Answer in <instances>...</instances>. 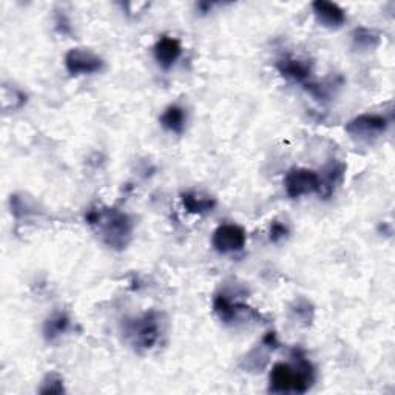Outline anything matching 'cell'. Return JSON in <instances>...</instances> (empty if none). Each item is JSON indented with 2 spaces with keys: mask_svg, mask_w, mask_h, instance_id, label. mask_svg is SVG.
<instances>
[{
  "mask_svg": "<svg viewBox=\"0 0 395 395\" xmlns=\"http://www.w3.org/2000/svg\"><path fill=\"white\" fill-rule=\"evenodd\" d=\"M272 392H306L314 382V370L310 363L300 360L298 366L292 368L286 363H277L270 372Z\"/></svg>",
  "mask_w": 395,
  "mask_h": 395,
  "instance_id": "obj_1",
  "label": "cell"
},
{
  "mask_svg": "<svg viewBox=\"0 0 395 395\" xmlns=\"http://www.w3.org/2000/svg\"><path fill=\"white\" fill-rule=\"evenodd\" d=\"M91 224H101L104 238L109 242L111 247H124L127 238L132 233V223L124 214L119 212H107V214H101V212H90L87 216Z\"/></svg>",
  "mask_w": 395,
  "mask_h": 395,
  "instance_id": "obj_2",
  "label": "cell"
},
{
  "mask_svg": "<svg viewBox=\"0 0 395 395\" xmlns=\"http://www.w3.org/2000/svg\"><path fill=\"white\" fill-rule=\"evenodd\" d=\"M284 187L289 196L300 198L321 190V178L312 170L296 169L287 173Z\"/></svg>",
  "mask_w": 395,
  "mask_h": 395,
  "instance_id": "obj_3",
  "label": "cell"
},
{
  "mask_svg": "<svg viewBox=\"0 0 395 395\" xmlns=\"http://www.w3.org/2000/svg\"><path fill=\"white\" fill-rule=\"evenodd\" d=\"M65 67L70 74H91L102 68V60L93 51L85 48H73L67 53Z\"/></svg>",
  "mask_w": 395,
  "mask_h": 395,
  "instance_id": "obj_4",
  "label": "cell"
},
{
  "mask_svg": "<svg viewBox=\"0 0 395 395\" xmlns=\"http://www.w3.org/2000/svg\"><path fill=\"white\" fill-rule=\"evenodd\" d=\"M246 240V232L240 226L224 224L215 230L212 242L219 254H232L244 247Z\"/></svg>",
  "mask_w": 395,
  "mask_h": 395,
  "instance_id": "obj_5",
  "label": "cell"
},
{
  "mask_svg": "<svg viewBox=\"0 0 395 395\" xmlns=\"http://www.w3.org/2000/svg\"><path fill=\"white\" fill-rule=\"evenodd\" d=\"M133 341L136 346L150 349L158 341L159 337V326L153 315H146L142 320H138L132 328Z\"/></svg>",
  "mask_w": 395,
  "mask_h": 395,
  "instance_id": "obj_6",
  "label": "cell"
},
{
  "mask_svg": "<svg viewBox=\"0 0 395 395\" xmlns=\"http://www.w3.org/2000/svg\"><path fill=\"white\" fill-rule=\"evenodd\" d=\"M387 120L380 115H361L349 123L346 130L355 136H374L386 130Z\"/></svg>",
  "mask_w": 395,
  "mask_h": 395,
  "instance_id": "obj_7",
  "label": "cell"
},
{
  "mask_svg": "<svg viewBox=\"0 0 395 395\" xmlns=\"http://www.w3.org/2000/svg\"><path fill=\"white\" fill-rule=\"evenodd\" d=\"M181 45L173 37H162L155 45V57L164 68H170L181 56Z\"/></svg>",
  "mask_w": 395,
  "mask_h": 395,
  "instance_id": "obj_8",
  "label": "cell"
},
{
  "mask_svg": "<svg viewBox=\"0 0 395 395\" xmlns=\"http://www.w3.org/2000/svg\"><path fill=\"white\" fill-rule=\"evenodd\" d=\"M314 11L318 20L326 27H340L345 24L346 14L338 5L331 2H315Z\"/></svg>",
  "mask_w": 395,
  "mask_h": 395,
  "instance_id": "obj_9",
  "label": "cell"
},
{
  "mask_svg": "<svg viewBox=\"0 0 395 395\" xmlns=\"http://www.w3.org/2000/svg\"><path fill=\"white\" fill-rule=\"evenodd\" d=\"M278 70L286 78H291L296 82L306 81L310 76V65L305 60L298 59H284L278 64Z\"/></svg>",
  "mask_w": 395,
  "mask_h": 395,
  "instance_id": "obj_10",
  "label": "cell"
},
{
  "mask_svg": "<svg viewBox=\"0 0 395 395\" xmlns=\"http://www.w3.org/2000/svg\"><path fill=\"white\" fill-rule=\"evenodd\" d=\"M182 204L192 214H206L215 207V200L201 193H186L182 195Z\"/></svg>",
  "mask_w": 395,
  "mask_h": 395,
  "instance_id": "obj_11",
  "label": "cell"
},
{
  "mask_svg": "<svg viewBox=\"0 0 395 395\" xmlns=\"http://www.w3.org/2000/svg\"><path fill=\"white\" fill-rule=\"evenodd\" d=\"M186 120H187L186 111L184 109L178 107V105H172V107L167 109L164 111V115L161 116V124L167 128V130L174 133H181L184 130Z\"/></svg>",
  "mask_w": 395,
  "mask_h": 395,
  "instance_id": "obj_12",
  "label": "cell"
},
{
  "mask_svg": "<svg viewBox=\"0 0 395 395\" xmlns=\"http://www.w3.org/2000/svg\"><path fill=\"white\" fill-rule=\"evenodd\" d=\"M215 312L223 321L229 323L237 317V306H233V303L226 295H218L215 298Z\"/></svg>",
  "mask_w": 395,
  "mask_h": 395,
  "instance_id": "obj_13",
  "label": "cell"
},
{
  "mask_svg": "<svg viewBox=\"0 0 395 395\" xmlns=\"http://www.w3.org/2000/svg\"><path fill=\"white\" fill-rule=\"evenodd\" d=\"M67 328H68V318L65 315H56L50 318L47 326H45V333H47V337L51 340L65 332Z\"/></svg>",
  "mask_w": 395,
  "mask_h": 395,
  "instance_id": "obj_14",
  "label": "cell"
},
{
  "mask_svg": "<svg viewBox=\"0 0 395 395\" xmlns=\"http://www.w3.org/2000/svg\"><path fill=\"white\" fill-rule=\"evenodd\" d=\"M42 394H60L64 392V384L62 380L57 377H50L47 383H43V387L41 389Z\"/></svg>",
  "mask_w": 395,
  "mask_h": 395,
  "instance_id": "obj_15",
  "label": "cell"
},
{
  "mask_svg": "<svg viewBox=\"0 0 395 395\" xmlns=\"http://www.w3.org/2000/svg\"><path fill=\"white\" fill-rule=\"evenodd\" d=\"M287 235H289L287 226H284L283 223H278V221L272 223V226H270V241L278 242L281 240H284Z\"/></svg>",
  "mask_w": 395,
  "mask_h": 395,
  "instance_id": "obj_16",
  "label": "cell"
},
{
  "mask_svg": "<svg viewBox=\"0 0 395 395\" xmlns=\"http://www.w3.org/2000/svg\"><path fill=\"white\" fill-rule=\"evenodd\" d=\"M355 42L356 43H361V42H366V47H372V45H374V41L377 42V39L378 37L377 36H374V33L372 32H368V29H356L355 32Z\"/></svg>",
  "mask_w": 395,
  "mask_h": 395,
  "instance_id": "obj_17",
  "label": "cell"
}]
</instances>
